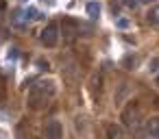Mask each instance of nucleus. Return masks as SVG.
<instances>
[{
    "mask_svg": "<svg viewBox=\"0 0 159 139\" xmlns=\"http://www.w3.org/2000/svg\"><path fill=\"white\" fill-rule=\"evenodd\" d=\"M139 2H150V0H139Z\"/></svg>",
    "mask_w": 159,
    "mask_h": 139,
    "instance_id": "obj_13",
    "label": "nucleus"
},
{
    "mask_svg": "<svg viewBox=\"0 0 159 139\" xmlns=\"http://www.w3.org/2000/svg\"><path fill=\"white\" fill-rule=\"evenodd\" d=\"M139 119H142V111H139V104L133 100L129 102L124 109H122V124L131 130H137L139 128Z\"/></svg>",
    "mask_w": 159,
    "mask_h": 139,
    "instance_id": "obj_2",
    "label": "nucleus"
},
{
    "mask_svg": "<svg viewBox=\"0 0 159 139\" xmlns=\"http://www.w3.org/2000/svg\"><path fill=\"white\" fill-rule=\"evenodd\" d=\"M57 41H59V26H57L55 22H50V24L42 31V44L48 46V48H52V46H57Z\"/></svg>",
    "mask_w": 159,
    "mask_h": 139,
    "instance_id": "obj_4",
    "label": "nucleus"
},
{
    "mask_svg": "<svg viewBox=\"0 0 159 139\" xmlns=\"http://www.w3.org/2000/svg\"><path fill=\"white\" fill-rule=\"evenodd\" d=\"M55 93H57V87H55L52 80H39L37 85H33L26 104L31 109H42L44 104H48L50 98H55Z\"/></svg>",
    "mask_w": 159,
    "mask_h": 139,
    "instance_id": "obj_1",
    "label": "nucleus"
},
{
    "mask_svg": "<svg viewBox=\"0 0 159 139\" xmlns=\"http://www.w3.org/2000/svg\"><path fill=\"white\" fill-rule=\"evenodd\" d=\"M35 18H37V11H35V9H18V11L11 15V24L18 26V28H24V26H29V22L35 20Z\"/></svg>",
    "mask_w": 159,
    "mask_h": 139,
    "instance_id": "obj_3",
    "label": "nucleus"
},
{
    "mask_svg": "<svg viewBox=\"0 0 159 139\" xmlns=\"http://www.w3.org/2000/svg\"><path fill=\"white\" fill-rule=\"evenodd\" d=\"M157 85H159V74H157Z\"/></svg>",
    "mask_w": 159,
    "mask_h": 139,
    "instance_id": "obj_14",
    "label": "nucleus"
},
{
    "mask_svg": "<svg viewBox=\"0 0 159 139\" xmlns=\"http://www.w3.org/2000/svg\"><path fill=\"white\" fill-rule=\"evenodd\" d=\"M148 72H150V74H155V76L159 74V59H157V57L148 61Z\"/></svg>",
    "mask_w": 159,
    "mask_h": 139,
    "instance_id": "obj_11",
    "label": "nucleus"
},
{
    "mask_svg": "<svg viewBox=\"0 0 159 139\" xmlns=\"http://www.w3.org/2000/svg\"><path fill=\"white\" fill-rule=\"evenodd\" d=\"M79 78H81V67L74 61H66L63 63V80L68 85H76Z\"/></svg>",
    "mask_w": 159,
    "mask_h": 139,
    "instance_id": "obj_5",
    "label": "nucleus"
},
{
    "mask_svg": "<svg viewBox=\"0 0 159 139\" xmlns=\"http://www.w3.org/2000/svg\"><path fill=\"white\" fill-rule=\"evenodd\" d=\"M44 137L46 139H61L63 137V126L59 119H48L44 126Z\"/></svg>",
    "mask_w": 159,
    "mask_h": 139,
    "instance_id": "obj_6",
    "label": "nucleus"
},
{
    "mask_svg": "<svg viewBox=\"0 0 159 139\" xmlns=\"http://www.w3.org/2000/svg\"><path fill=\"white\" fill-rule=\"evenodd\" d=\"M137 2H139V0H124V5H126L129 9H135V7H137Z\"/></svg>",
    "mask_w": 159,
    "mask_h": 139,
    "instance_id": "obj_12",
    "label": "nucleus"
},
{
    "mask_svg": "<svg viewBox=\"0 0 159 139\" xmlns=\"http://www.w3.org/2000/svg\"><path fill=\"white\" fill-rule=\"evenodd\" d=\"M87 13H89V18L96 20V18L100 15V5H98V2H89V5H87Z\"/></svg>",
    "mask_w": 159,
    "mask_h": 139,
    "instance_id": "obj_10",
    "label": "nucleus"
},
{
    "mask_svg": "<svg viewBox=\"0 0 159 139\" xmlns=\"http://www.w3.org/2000/svg\"><path fill=\"white\" fill-rule=\"evenodd\" d=\"M107 139H126L124 128L120 124H107Z\"/></svg>",
    "mask_w": 159,
    "mask_h": 139,
    "instance_id": "obj_7",
    "label": "nucleus"
},
{
    "mask_svg": "<svg viewBox=\"0 0 159 139\" xmlns=\"http://www.w3.org/2000/svg\"><path fill=\"white\" fill-rule=\"evenodd\" d=\"M146 18H148V22H150V24L159 26V5H155V7L148 11V15H146Z\"/></svg>",
    "mask_w": 159,
    "mask_h": 139,
    "instance_id": "obj_9",
    "label": "nucleus"
},
{
    "mask_svg": "<svg viewBox=\"0 0 159 139\" xmlns=\"http://www.w3.org/2000/svg\"><path fill=\"white\" fill-rule=\"evenodd\" d=\"M146 130L150 137L159 139V115H152L150 119H146Z\"/></svg>",
    "mask_w": 159,
    "mask_h": 139,
    "instance_id": "obj_8",
    "label": "nucleus"
}]
</instances>
